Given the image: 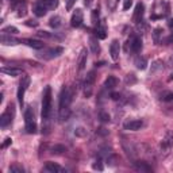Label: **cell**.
I'll return each mask as SVG.
<instances>
[{
  "label": "cell",
  "instance_id": "cell-1",
  "mask_svg": "<svg viewBox=\"0 0 173 173\" xmlns=\"http://www.w3.org/2000/svg\"><path fill=\"white\" fill-rule=\"evenodd\" d=\"M72 99H73V92L69 86L64 85L62 89L60 92V116L61 119L67 118L68 116V112H69V107H71V103H72Z\"/></svg>",
  "mask_w": 173,
  "mask_h": 173
},
{
  "label": "cell",
  "instance_id": "cell-2",
  "mask_svg": "<svg viewBox=\"0 0 173 173\" xmlns=\"http://www.w3.org/2000/svg\"><path fill=\"white\" fill-rule=\"evenodd\" d=\"M42 121L46 123L50 119L52 115V88L50 86H45L43 95H42Z\"/></svg>",
  "mask_w": 173,
  "mask_h": 173
},
{
  "label": "cell",
  "instance_id": "cell-3",
  "mask_svg": "<svg viewBox=\"0 0 173 173\" xmlns=\"http://www.w3.org/2000/svg\"><path fill=\"white\" fill-rule=\"evenodd\" d=\"M24 125H26V131L28 134H35L37 133V122L34 116V111L31 107H27L24 111Z\"/></svg>",
  "mask_w": 173,
  "mask_h": 173
},
{
  "label": "cell",
  "instance_id": "cell-4",
  "mask_svg": "<svg viewBox=\"0 0 173 173\" xmlns=\"http://www.w3.org/2000/svg\"><path fill=\"white\" fill-rule=\"evenodd\" d=\"M14 116H15V107L12 103L8 104V107L6 108V111L2 114V116H0V126L3 127V129H6L14 121Z\"/></svg>",
  "mask_w": 173,
  "mask_h": 173
},
{
  "label": "cell",
  "instance_id": "cell-5",
  "mask_svg": "<svg viewBox=\"0 0 173 173\" xmlns=\"http://www.w3.org/2000/svg\"><path fill=\"white\" fill-rule=\"evenodd\" d=\"M30 85V76L28 75H23L22 76V80L19 83V86H18V92H16V97H18V101L20 106H23V99H24V93Z\"/></svg>",
  "mask_w": 173,
  "mask_h": 173
},
{
  "label": "cell",
  "instance_id": "cell-6",
  "mask_svg": "<svg viewBox=\"0 0 173 173\" xmlns=\"http://www.w3.org/2000/svg\"><path fill=\"white\" fill-rule=\"evenodd\" d=\"M95 80H96V72L91 71V72L86 73L85 80H84V95H85V97H89L91 95H92V88H93Z\"/></svg>",
  "mask_w": 173,
  "mask_h": 173
},
{
  "label": "cell",
  "instance_id": "cell-7",
  "mask_svg": "<svg viewBox=\"0 0 173 173\" xmlns=\"http://www.w3.org/2000/svg\"><path fill=\"white\" fill-rule=\"evenodd\" d=\"M62 53H64V47L54 46V47H50V49H47V50H45L43 53H39L38 57H41V58H43V60H53V58L60 57Z\"/></svg>",
  "mask_w": 173,
  "mask_h": 173
},
{
  "label": "cell",
  "instance_id": "cell-8",
  "mask_svg": "<svg viewBox=\"0 0 173 173\" xmlns=\"http://www.w3.org/2000/svg\"><path fill=\"white\" fill-rule=\"evenodd\" d=\"M11 8L18 11V16L22 18L27 14V2L26 0H12L11 2Z\"/></svg>",
  "mask_w": 173,
  "mask_h": 173
},
{
  "label": "cell",
  "instance_id": "cell-9",
  "mask_svg": "<svg viewBox=\"0 0 173 173\" xmlns=\"http://www.w3.org/2000/svg\"><path fill=\"white\" fill-rule=\"evenodd\" d=\"M129 46H130V50L133 52V53H139V52H141V49H142V39H141V37L134 35L133 38L127 42L126 50H129Z\"/></svg>",
  "mask_w": 173,
  "mask_h": 173
},
{
  "label": "cell",
  "instance_id": "cell-10",
  "mask_svg": "<svg viewBox=\"0 0 173 173\" xmlns=\"http://www.w3.org/2000/svg\"><path fill=\"white\" fill-rule=\"evenodd\" d=\"M83 20H84V14H83V10H80V8H77V10L73 12L72 18H71V26L72 27H80L81 24H83Z\"/></svg>",
  "mask_w": 173,
  "mask_h": 173
},
{
  "label": "cell",
  "instance_id": "cell-11",
  "mask_svg": "<svg viewBox=\"0 0 173 173\" xmlns=\"http://www.w3.org/2000/svg\"><path fill=\"white\" fill-rule=\"evenodd\" d=\"M143 126V122L141 119H130L123 123V129L125 130H130V131H137Z\"/></svg>",
  "mask_w": 173,
  "mask_h": 173
},
{
  "label": "cell",
  "instance_id": "cell-12",
  "mask_svg": "<svg viewBox=\"0 0 173 173\" xmlns=\"http://www.w3.org/2000/svg\"><path fill=\"white\" fill-rule=\"evenodd\" d=\"M143 14H145V6H143V3L139 2V3L137 4V6H135L134 15H133V22H134V23H139V22H142Z\"/></svg>",
  "mask_w": 173,
  "mask_h": 173
},
{
  "label": "cell",
  "instance_id": "cell-13",
  "mask_svg": "<svg viewBox=\"0 0 173 173\" xmlns=\"http://www.w3.org/2000/svg\"><path fill=\"white\" fill-rule=\"evenodd\" d=\"M119 53H121V43H119L118 39H114L110 45V54H111V58L114 61H116L119 58Z\"/></svg>",
  "mask_w": 173,
  "mask_h": 173
},
{
  "label": "cell",
  "instance_id": "cell-14",
  "mask_svg": "<svg viewBox=\"0 0 173 173\" xmlns=\"http://www.w3.org/2000/svg\"><path fill=\"white\" fill-rule=\"evenodd\" d=\"M173 146V131H168L165 137L161 139V149L162 150H169Z\"/></svg>",
  "mask_w": 173,
  "mask_h": 173
},
{
  "label": "cell",
  "instance_id": "cell-15",
  "mask_svg": "<svg viewBox=\"0 0 173 173\" xmlns=\"http://www.w3.org/2000/svg\"><path fill=\"white\" fill-rule=\"evenodd\" d=\"M32 11H34V14H35L37 16H39V18H41V16H45V15H46L47 7L45 6V4L39 0V2H37V3L34 4V7H32Z\"/></svg>",
  "mask_w": 173,
  "mask_h": 173
},
{
  "label": "cell",
  "instance_id": "cell-16",
  "mask_svg": "<svg viewBox=\"0 0 173 173\" xmlns=\"http://www.w3.org/2000/svg\"><path fill=\"white\" fill-rule=\"evenodd\" d=\"M22 42H24L27 45V46H30L32 49H37V50H39V49H43L45 47V43L42 41H38V39H32V38H27V39H23Z\"/></svg>",
  "mask_w": 173,
  "mask_h": 173
},
{
  "label": "cell",
  "instance_id": "cell-17",
  "mask_svg": "<svg viewBox=\"0 0 173 173\" xmlns=\"http://www.w3.org/2000/svg\"><path fill=\"white\" fill-rule=\"evenodd\" d=\"M2 72L6 73V75H8V76L16 77V76L22 75V73H23V69H20V68H14V67H4V68H2Z\"/></svg>",
  "mask_w": 173,
  "mask_h": 173
},
{
  "label": "cell",
  "instance_id": "cell-18",
  "mask_svg": "<svg viewBox=\"0 0 173 173\" xmlns=\"http://www.w3.org/2000/svg\"><path fill=\"white\" fill-rule=\"evenodd\" d=\"M2 43L3 45H18V43H22L20 39H16L11 35H7V34H3L2 35Z\"/></svg>",
  "mask_w": 173,
  "mask_h": 173
},
{
  "label": "cell",
  "instance_id": "cell-19",
  "mask_svg": "<svg viewBox=\"0 0 173 173\" xmlns=\"http://www.w3.org/2000/svg\"><path fill=\"white\" fill-rule=\"evenodd\" d=\"M45 171L50 172V173H60V172H62L64 169L56 162H46V165H45Z\"/></svg>",
  "mask_w": 173,
  "mask_h": 173
},
{
  "label": "cell",
  "instance_id": "cell-20",
  "mask_svg": "<svg viewBox=\"0 0 173 173\" xmlns=\"http://www.w3.org/2000/svg\"><path fill=\"white\" fill-rule=\"evenodd\" d=\"M89 47L93 54H99V53H100V46H99L96 37H89Z\"/></svg>",
  "mask_w": 173,
  "mask_h": 173
},
{
  "label": "cell",
  "instance_id": "cell-21",
  "mask_svg": "<svg viewBox=\"0 0 173 173\" xmlns=\"http://www.w3.org/2000/svg\"><path fill=\"white\" fill-rule=\"evenodd\" d=\"M86 58H88V56H86V50L85 49H83L80 53V57H79V72L81 71H84V68H85V65H86Z\"/></svg>",
  "mask_w": 173,
  "mask_h": 173
},
{
  "label": "cell",
  "instance_id": "cell-22",
  "mask_svg": "<svg viewBox=\"0 0 173 173\" xmlns=\"http://www.w3.org/2000/svg\"><path fill=\"white\" fill-rule=\"evenodd\" d=\"M118 85V79L115 76H108L104 81V86L107 89H114Z\"/></svg>",
  "mask_w": 173,
  "mask_h": 173
},
{
  "label": "cell",
  "instance_id": "cell-23",
  "mask_svg": "<svg viewBox=\"0 0 173 173\" xmlns=\"http://www.w3.org/2000/svg\"><path fill=\"white\" fill-rule=\"evenodd\" d=\"M134 64H135V67H137L138 69H141V71H143V69H146L147 67V60H146V57H137L134 61Z\"/></svg>",
  "mask_w": 173,
  "mask_h": 173
},
{
  "label": "cell",
  "instance_id": "cell-24",
  "mask_svg": "<svg viewBox=\"0 0 173 173\" xmlns=\"http://www.w3.org/2000/svg\"><path fill=\"white\" fill-rule=\"evenodd\" d=\"M49 24H50L52 28H58L61 24H62V19H61L58 15H54L50 18V20H49Z\"/></svg>",
  "mask_w": 173,
  "mask_h": 173
},
{
  "label": "cell",
  "instance_id": "cell-25",
  "mask_svg": "<svg viewBox=\"0 0 173 173\" xmlns=\"http://www.w3.org/2000/svg\"><path fill=\"white\" fill-rule=\"evenodd\" d=\"M134 166L137 171H141V172H150L151 171V168L147 165V162H143V161L134 162Z\"/></svg>",
  "mask_w": 173,
  "mask_h": 173
},
{
  "label": "cell",
  "instance_id": "cell-26",
  "mask_svg": "<svg viewBox=\"0 0 173 173\" xmlns=\"http://www.w3.org/2000/svg\"><path fill=\"white\" fill-rule=\"evenodd\" d=\"M160 99L165 103H169V101H173V92L172 91H165L160 95Z\"/></svg>",
  "mask_w": 173,
  "mask_h": 173
},
{
  "label": "cell",
  "instance_id": "cell-27",
  "mask_svg": "<svg viewBox=\"0 0 173 173\" xmlns=\"http://www.w3.org/2000/svg\"><path fill=\"white\" fill-rule=\"evenodd\" d=\"M95 34H96V38H97V39H106V37H107L106 28H104V27H101V26H96Z\"/></svg>",
  "mask_w": 173,
  "mask_h": 173
},
{
  "label": "cell",
  "instance_id": "cell-28",
  "mask_svg": "<svg viewBox=\"0 0 173 173\" xmlns=\"http://www.w3.org/2000/svg\"><path fill=\"white\" fill-rule=\"evenodd\" d=\"M162 28L161 27H157V28H154V31H153V41H154V43L156 45H158L160 43V38H161V35H162Z\"/></svg>",
  "mask_w": 173,
  "mask_h": 173
},
{
  "label": "cell",
  "instance_id": "cell-29",
  "mask_svg": "<svg viewBox=\"0 0 173 173\" xmlns=\"http://www.w3.org/2000/svg\"><path fill=\"white\" fill-rule=\"evenodd\" d=\"M2 32L3 34H7V35H15V34H18V28L14 26H7L3 28Z\"/></svg>",
  "mask_w": 173,
  "mask_h": 173
},
{
  "label": "cell",
  "instance_id": "cell-30",
  "mask_svg": "<svg viewBox=\"0 0 173 173\" xmlns=\"http://www.w3.org/2000/svg\"><path fill=\"white\" fill-rule=\"evenodd\" d=\"M50 151L53 154H62L64 151H67V149H65V146H62V145H54V146H52Z\"/></svg>",
  "mask_w": 173,
  "mask_h": 173
},
{
  "label": "cell",
  "instance_id": "cell-31",
  "mask_svg": "<svg viewBox=\"0 0 173 173\" xmlns=\"http://www.w3.org/2000/svg\"><path fill=\"white\" fill-rule=\"evenodd\" d=\"M41 2L47 7V10L49 8H56L57 6H58V0H41Z\"/></svg>",
  "mask_w": 173,
  "mask_h": 173
},
{
  "label": "cell",
  "instance_id": "cell-32",
  "mask_svg": "<svg viewBox=\"0 0 173 173\" xmlns=\"http://www.w3.org/2000/svg\"><path fill=\"white\" fill-rule=\"evenodd\" d=\"M91 19H92L93 26H99V8L92 11V16H91Z\"/></svg>",
  "mask_w": 173,
  "mask_h": 173
},
{
  "label": "cell",
  "instance_id": "cell-33",
  "mask_svg": "<svg viewBox=\"0 0 173 173\" xmlns=\"http://www.w3.org/2000/svg\"><path fill=\"white\" fill-rule=\"evenodd\" d=\"M10 172L11 173H23L24 169H23L22 166H19V165H16V164H14V165L10 166Z\"/></svg>",
  "mask_w": 173,
  "mask_h": 173
},
{
  "label": "cell",
  "instance_id": "cell-34",
  "mask_svg": "<svg viewBox=\"0 0 173 173\" xmlns=\"http://www.w3.org/2000/svg\"><path fill=\"white\" fill-rule=\"evenodd\" d=\"M134 83H137V77L133 73H129L126 76V84H134Z\"/></svg>",
  "mask_w": 173,
  "mask_h": 173
},
{
  "label": "cell",
  "instance_id": "cell-35",
  "mask_svg": "<svg viewBox=\"0 0 173 173\" xmlns=\"http://www.w3.org/2000/svg\"><path fill=\"white\" fill-rule=\"evenodd\" d=\"M99 116H100V121H101V122H104V123L110 122V115L107 114L106 111H100V114H99Z\"/></svg>",
  "mask_w": 173,
  "mask_h": 173
},
{
  "label": "cell",
  "instance_id": "cell-36",
  "mask_svg": "<svg viewBox=\"0 0 173 173\" xmlns=\"http://www.w3.org/2000/svg\"><path fill=\"white\" fill-rule=\"evenodd\" d=\"M39 37H42V38H54V35L53 34H49L47 31H38L37 32Z\"/></svg>",
  "mask_w": 173,
  "mask_h": 173
},
{
  "label": "cell",
  "instance_id": "cell-37",
  "mask_svg": "<svg viewBox=\"0 0 173 173\" xmlns=\"http://www.w3.org/2000/svg\"><path fill=\"white\" fill-rule=\"evenodd\" d=\"M92 168H93V169H97V171H103V165H101V161H100V160H97V161L92 165Z\"/></svg>",
  "mask_w": 173,
  "mask_h": 173
},
{
  "label": "cell",
  "instance_id": "cell-38",
  "mask_svg": "<svg viewBox=\"0 0 173 173\" xmlns=\"http://www.w3.org/2000/svg\"><path fill=\"white\" fill-rule=\"evenodd\" d=\"M131 6H133V0H125L123 2V10H129Z\"/></svg>",
  "mask_w": 173,
  "mask_h": 173
},
{
  "label": "cell",
  "instance_id": "cell-39",
  "mask_svg": "<svg viewBox=\"0 0 173 173\" xmlns=\"http://www.w3.org/2000/svg\"><path fill=\"white\" fill-rule=\"evenodd\" d=\"M75 3H76V0H67V10L71 11L73 6H75Z\"/></svg>",
  "mask_w": 173,
  "mask_h": 173
},
{
  "label": "cell",
  "instance_id": "cell-40",
  "mask_svg": "<svg viewBox=\"0 0 173 173\" xmlns=\"http://www.w3.org/2000/svg\"><path fill=\"white\" fill-rule=\"evenodd\" d=\"M75 133H76V135H79V137H84V135L86 134V131L83 129V127H80V129H77Z\"/></svg>",
  "mask_w": 173,
  "mask_h": 173
},
{
  "label": "cell",
  "instance_id": "cell-41",
  "mask_svg": "<svg viewBox=\"0 0 173 173\" xmlns=\"http://www.w3.org/2000/svg\"><path fill=\"white\" fill-rule=\"evenodd\" d=\"M11 142H12L11 138H6V139H4V142H3V145H2V149H6L8 145H11Z\"/></svg>",
  "mask_w": 173,
  "mask_h": 173
},
{
  "label": "cell",
  "instance_id": "cell-42",
  "mask_svg": "<svg viewBox=\"0 0 173 173\" xmlns=\"http://www.w3.org/2000/svg\"><path fill=\"white\" fill-rule=\"evenodd\" d=\"M26 24H27V26H32V27H37V26H38V23H37L35 20H27Z\"/></svg>",
  "mask_w": 173,
  "mask_h": 173
},
{
  "label": "cell",
  "instance_id": "cell-43",
  "mask_svg": "<svg viewBox=\"0 0 173 173\" xmlns=\"http://www.w3.org/2000/svg\"><path fill=\"white\" fill-rule=\"evenodd\" d=\"M111 97H112L114 100H119V99H121V95L119 93H111Z\"/></svg>",
  "mask_w": 173,
  "mask_h": 173
},
{
  "label": "cell",
  "instance_id": "cell-44",
  "mask_svg": "<svg viewBox=\"0 0 173 173\" xmlns=\"http://www.w3.org/2000/svg\"><path fill=\"white\" fill-rule=\"evenodd\" d=\"M84 4H85L86 7H89L91 4H92V0H84Z\"/></svg>",
  "mask_w": 173,
  "mask_h": 173
},
{
  "label": "cell",
  "instance_id": "cell-45",
  "mask_svg": "<svg viewBox=\"0 0 173 173\" xmlns=\"http://www.w3.org/2000/svg\"><path fill=\"white\" fill-rule=\"evenodd\" d=\"M95 65H96V67H103V65H104V62H96Z\"/></svg>",
  "mask_w": 173,
  "mask_h": 173
},
{
  "label": "cell",
  "instance_id": "cell-46",
  "mask_svg": "<svg viewBox=\"0 0 173 173\" xmlns=\"http://www.w3.org/2000/svg\"><path fill=\"white\" fill-rule=\"evenodd\" d=\"M169 27H171V28H173V19H171V20H169Z\"/></svg>",
  "mask_w": 173,
  "mask_h": 173
},
{
  "label": "cell",
  "instance_id": "cell-47",
  "mask_svg": "<svg viewBox=\"0 0 173 173\" xmlns=\"http://www.w3.org/2000/svg\"><path fill=\"white\" fill-rule=\"evenodd\" d=\"M171 80H173V72H172V75H171V77H169V81Z\"/></svg>",
  "mask_w": 173,
  "mask_h": 173
}]
</instances>
